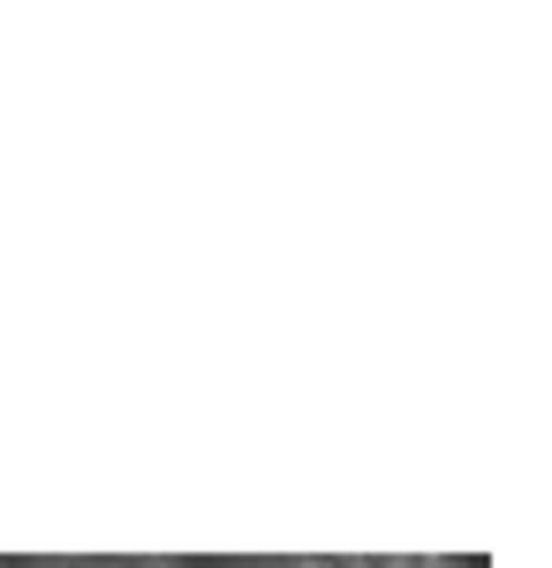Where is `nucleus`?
<instances>
[{"label":"nucleus","instance_id":"f257e3e1","mask_svg":"<svg viewBox=\"0 0 552 568\" xmlns=\"http://www.w3.org/2000/svg\"><path fill=\"white\" fill-rule=\"evenodd\" d=\"M288 568H348V561H288Z\"/></svg>","mask_w":552,"mask_h":568}]
</instances>
